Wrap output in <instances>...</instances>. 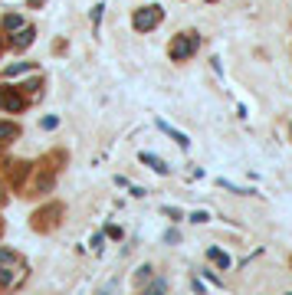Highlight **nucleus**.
I'll list each match as a JSON object with an SVG mask.
<instances>
[{
    "instance_id": "f257e3e1",
    "label": "nucleus",
    "mask_w": 292,
    "mask_h": 295,
    "mask_svg": "<svg viewBox=\"0 0 292 295\" xmlns=\"http://www.w3.org/2000/svg\"><path fill=\"white\" fill-rule=\"evenodd\" d=\"M26 262L10 250H0V289L3 292H13V289H20L23 279H26Z\"/></svg>"
},
{
    "instance_id": "f03ea898",
    "label": "nucleus",
    "mask_w": 292,
    "mask_h": 295,
    "mask_svg": "<svg viewBox=\"0 0 292 295\" xmlns=\"http://www.w3.org/2000/svg\"><path fill=\"white\" fill-rule=\"evenodd\" d=\"M161 7H141V10H135V30H141V33H148V30H154L158 23H161Z\"/></svg>"
},
{
    "instance_id": "7ed1b4c3",
    "label": "nucleus",
    "mask_w": 292,
    "mask_h": 295,
    "mask_svg": "<svg viewBox=\"0 0 292 295\" xmlns=\"http://www.w3.org/2000/svg\"><path fill=\"white\" fill-rule=\"evenodd\" d=\"M194 53H197V36L194 33H181L171 43V59H177V63L187 59V56H194Z\"/></svg>"
},
{
    "instance_id": "20e7f679",
    "label": "nucleus",
    "mask_w": 292,
    "mask_h": 295,
    "mask_svg": "<svg viewBox=\"0 0 292 295\" xmlns=\"http://www.w3.org/2000/svg\"><path fill=\"white\" fill-rule=\"evenodd\" d=\"M33 36H36V33H33V26H20V30L13 33V49H26V46L33 43Z\"/></svg>"
},
{
    "instance_id": "39448f33",
    "label": "nucleus",
    "mask_w": 292,
    "mask_h": 295,
    "mask_svg": "<svg viewBox=\"0 0 292 295\" xmlns=\"http://www.w3.org/2000/svg\"><path fill=\"white\" fill-rule=\"evenodd\" d=\"M158 128H161L164 135H171V138H174V144H181V148H187V144H191V138H187L184 131H177V128H171V125H168V121H158Z\"/></svg>"
},
{
    "instance_id": "423d86ee",
    "label": "nucleus",
    "mask_w": 292,
    "mask_h": 295,
    "mask_svg": "<svg viewBox=\"0 0 292 295\" xmlns=\"http://www.w3.org/2000/svg\"><path fill=\"white\" fill-rule=\"evenodd\" d=\"M13 138H20V128L13 121H0V144H10Z\"/></svg>"
},
{
    "instance_id": "0eeeda50",
    "label": "nucleus",
    "mask_w": 292,
    "mask_h": 295,
    "mask_svg": "<svg viewBox=\"0 0 292 295\" xmlns=\"http://www.w3.org/2000/svg\"><path fill=\"white\" fill-rule=\"evenodd\" d=\"M7 112H20L23 109V95H17V92H3V102H0Z\"/></svg>"
},
{
    "instance_id": "6e6552de",
    "label": "nucleus",
    "mask_w": 292,
    "mask_h": 295,
    "mask_svg": "<svg viewBox=\"0 0 292 295\" xmlns=\"http://www.w3.org/2000/svg\"><path fill=\"white\" fill-rule=\"evenodd\" d=\"M141 161L148 164L151 171H158V174H168V164H164L161 158H154V154H148V151H145V154H141Z\"/></svg>"
},
{
    "instance_id": "1a4fd4ad",
    "label": "nucleus",
    "mask_w": 292,
    "mask_h": 295,
    "mask_svg": "<svg viewBox=\"0 0 292 295\" xmlns=\"http://www.w3.org/2000/svg\"><path fill=\"white\" fill-rule=\"evenodd\" d=\"M207 256H210V262H217V266H220V269H230V256L223 250H210L207 252Z\"/></svg>"
},
{
    "instance_id": "9d476101",
    "label": "nucleus",
    "mask_w": 292,
    "mask_h": 295,
    "mask_svg": "<svg viewBox=\"0 0 292 295\" xmlns=\"http://www.w3.org/2000/svg\"><path fill=\"white\" fill-rule=\"evenodd\" d=\"M164 289H168V282H164V279H154V282L145 289V295H164Z\"/></svg>"
},
{
    "instance_id": "9b49d317",
    "label": "nucleus",
    "mask_w": 292,
    "mask_h": 295,
    "mask_svg": "<svg viewBox=\"0 0 292 295\" xmlns=\"http://www.w3.org/2000/svg\"><path fill=\"white\" fill-rule=\"evenodd\" d=\"M20 26H23V17H17V13L3 17V30H20Z\"/></svg>"
},
{
    "instance_id": "f8f14e48",
    "label": "nucleus",
    "mask_w": 292,
    "mask_h": 295,
    "mask_svg": "<svg viewBox=\"0 0 292 295\" xmlns=\"http://www.w3.org/2000/svg\"><path fill=\"white\" fill-rule=\"evenodd\" d=\"M26 69H33V63H13L10 69H7V76H17V72H26Z\"/></svg>"
},
{
    "instance_id": "ddd939ff",
    "label": "nucleus",
    "mask_w": 292,
    "mask_h": 295,
    "mask_svg": "<svg viewBox=\"0 0 292 295\" xmlns=\"http://www.w3.org/2000/svg\"><path fill=\"white\" fill-rule=\"evenodd\" d=\"M151 272H154L151 266H141V269H138V275H135V279H138V282H148V279H151Z\"/></svg>"
},
{
    "instance_id": "4468645a",
    "label": "nucleus",
    "mask_w": 292,
    "mask_h": 295,
    "mask_svg": "<svg viewBox=\"0 0 292 295\" xmlns=\"http://www.w3.org/2000/svg\"><path fill=\"white\" fill-rule=\"evenodd\" d=\"M161 213H164V217H171V220H184V213H181V210H174V207H164Z\"/></svg>"
},
{
    "instance_id": "2eb2a0df",
    "label": "nucleus",
    "mask_w": 292,
    "mask_h": 295,
    "mask_svg": "<svg viewBox=\"0 0 292 295\" xmlns=\"http://www.w3.org/2000/svg\"><path fill=\"white\" fill-rule=\"evenodd\" d=\"M187 220H191V223H207V220H210V217H207L204 210H197V213H191V217H187Z\"/></svg>"
},
{
    "instance_id": "dca6fc26",
    "label": "nucleus",
    "mask_w": 292,
    "mask_h": 295,
    "mask_svg": "<svg viewBox=\"0 0 292 295\" xmlns=\"http://www.w3.org/2000/svg\"><path fill=\"white\" fill-rule=\"evenodd\" d=\"M0 204H3V190H0Z\"/></svg>"
},
{
    "instance_id": "f3484780",
    "label": "nucleus",
    "mask_w": 292,
    "mask_h": 295,
    "mask_svg": "<svg viewBox=\"0 0 292 295\" xmlns=\"http://www.w3.org/2000/svg\"><path fill=\"white\" fill-rule=\"evenodd\" d=\"M289 135H292V128H289Z\"/></svg>"
},
{
    "instance_id": "a211bd4d",
    "label": "nucleus",
    "mask_w": 292,
    "mask_h": 295,
    "mask_svg": "<svg viewBox=\"0 0 292 295\" xmlns=\"http://www.w3.org/2000/svg\"><path fill=\"white\" fill-rule=\"evenodd\" d=\"M289 295H292V292H289Z\"/></svg>"
}]
</instances>
